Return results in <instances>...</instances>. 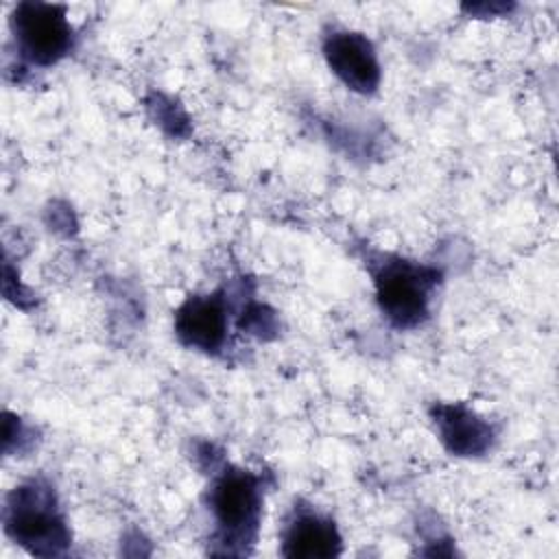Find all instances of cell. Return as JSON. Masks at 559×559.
I'll return each mask as SVG.
<instances>
[{"label": "cell", "instance_id": "cell-8", "mask_svg": "<svg viewBox=\"0 0 559 559\" xmlns=\"http://www.w3.org/2000/svg\"><path fill=\"white\" fill-rule=\"evenodd\" d=\"M441 439L445 445L463 456L480 454L491 441V428L463 406H439L435 411Z\"/></svg>", "mask_w": 559, "mask_h": 559}, {"label": "cell", "instance_id": "cell-5", "mask_svg": "<svg viewBox=\"0 0 559 559\" xmlns=\"http://www.w3.org/2000/svg\"><path fill=\"white\" fill-rule=\"evenodd\" d=\"M332 72L354 92L369 94L380 83V63L371 41L352 31H334L323 44Z\"/></svg>", "mask_w": 559, "mask_h": 559}, {"label": "cell", "instance_id": "cell-1", "mask_svg": "<svg viewBox=\"0 0 559 559\" xmlns=\"http://www.w3.org/2000/svg\"><path fill=\"white\" fill-rule=\"evenodd\" d=\"M4 522L9 535L37 555L61 552L70 539L55 491L41 480H31L11 493Z\"/></svg>", "mask_w": 559, "mask_h": 559}, {"label": "cell", "instance_id": "cell-3", "mask_svg": "<svg viewBox=\"0 0 559 559\" xmlns=\"http://www.w3.org/2000/svg\"><path fill=\"white\" fill-rule=\"evenodd\" d=\"M11 22L20 50L33 63H57L72 48L74 35L63 7L44 2H22L17 4Z\"/></svg>", "mask_w": 559, "mask_h": 559}, {"label": "cell", "instance_id": "cell-4", "mask_svg": "<svg viewBox=\"0 0 559 559\" xmlns=\"http://www.w3.org/2000/svg\"><path fill=\"white\" fill-rule=\"evenodd\" d=\"M216 522L231 535H245L255 528L260 515V478L245 469L223 472L210 493Z\"/></svg>", "mask_w": 559, "mask_h": 559}, {"label": "cell", "instance_id": "cell-6", "mask_svg": "<svg viewBox=\"0 0 559 559\" xmlns=\"http://www.w3.org/2000/svg\"><path fill=\"white\" fill-rule=\"evenodd\" d=\"M175 332L188 347L214 352L225 343L227 312L221 295L190 297L175 314Z\"/></svg>", "mask_w": 559, "mask_h": 559}, {"label": "cell", "instance_id": "cell-2", "mask_svg": "<svg viewBox=\"0 0 559 559\" xmlns=\"http://www.w3.org/2000/svg\"><path fill=\"white\" fill-rule=\"evenodd\" d=\"M437 271L406 260L382 262L376 273V295L382 312L397 328H413L428 314Z\"/></svg>", "mask_w": 559, "mask_h": 559}, {"label": "cell", "instance_id": "cell-7", "mask_svg": "<svg viewBox=\"0 0 559 559\" xmlns=\"http://www.w3.org/2000/svg\"><path fill=\"white\" fill-rule=\"evenodd\" d=\"M341 548V537L336 526L317 513H297L284 531V555L286 557H332Z\"/></svg>", "mask_w": 559, "mask_h": 559}]
</instances>
